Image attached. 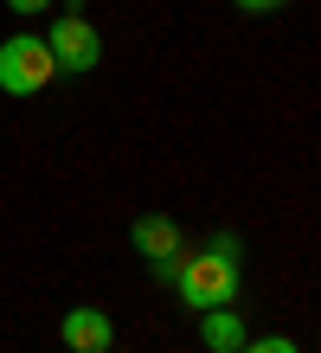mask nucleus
Masks as SVG:
<instances>
[{"mask_svg": "<svg viewBox=\"0 0 321 353\" xmlns=\"http://www.w3.org/2000/svg\"><path fill=\"white\" fill-rule=\"evenodd\" d=\"M7 7H13L19 19H32V13H52V7H58V0H7Z\"/></svg>", "mask_w": 321, "mask_h": 353, "instance_id": "nucleus-9", "label": "nucleus"}, {"mask_svg": "<svg viewBox=\"0 0 321 353\" xmlns=\"http://www.w3.org/2000/svg\"><path fill=\"white\" fill-rule=\"evenodd\" d=\"M174 289H180L186 308H231L244 296V270L219 251H186L174 270Z\"/></svg>", "mask_w": 321, "mask_h": 353, "instance_id": "nucleus-1", "label": "nucleus"}, {"mask_svg": "<svg viewBox=\"0 0 321 353\" xmlns=\"http://www.w3.org/2000/svg\"><path fill=\"white\" fill-rule=\"evenodd\" d=\"M200 341H206V353H238L251 341L238 302H231V308H200Z\"/></svg>", "mask_w": 321, "mask_h": 353, "instance_id": "nucleus-6", "label": "nucleus"}, {"mask_svg": "<svg viewBox=\"0 0 321 353\" xmlns=\"http://www.w3.org/2000/svg\"><path fill=\"white\" fill-rule=\"evenodd\" d=\"M52 77H58V65H52V46L39 32H13L0 46V90L7 97H39Z\"/></svg>", "mask_w": 321, "mask_h": 353, "instance_id": "nucleus-2", "label": "nucleus"}, {"mask_svg": "<svg viewBox=\"0 0 321 353\" xmlns=\"http://www.w3.org/2000/svg\"><path fill=\"white\" fill-rule=\"evenodd\" d=\"M128 244L148 257V270H155L161 283H174V270L186 257V238H180V225L167 219V212H142L135 225H128Z\"/></svg>", "mask_w": 321, "mask_h": 353, "instance_id": "nucleus-4", "label": "nucleus"}, {"mask_svg": "<svg viewBox=\"0 0 321 353\" xmlns=\"http://www.w3.org/2000/svg\"><path fill=\"white\" fill-rule=\"evenodd\" d=\"M46 46H52V65H58V71H71V77L97 71V58H103V39H97V26H90L84 13H71V7H58L52 32H46Z\"/></svg>", "mask_w": 321, "mask_h": 353, "instance_id": "nucleus-3", "label": "nucleus"}, {"mask_svg": "<svg viewBox=\"0 0 321 353\" xmlns=\"http://www.w3.org/2000/svg\"><path fill=\"white\" fill-rule=\"evenodd\" d=\"M244 13H276V7H289V0H238Z\"/></svg>", "mask_w": 321, "mask_h": 353, "instance_id": "nucleus-10", "label": "nucleus"}, {"mask_svg": "<svg viewBox=\"0 0 321 353\" xmlns=\"http://www.w3.org/2000/svg\"><path fill=\"white\" fill-rule=\"evenodd\" d=\"M238 353H295V341H289V334H257V341H244Z\"/></svg>", "mask_w": 321, "mask_h": 353, "instance_id": "nucleus-7", "label": "nucleus"}, {"mask_svg": "<svg viewBox=\"0 0 321 353\" xmlns=\"http://www.w3.org/2000/svg\"><path fill=\"white\" fill-rule=\"evenodd\" d=\"M206 251H219V257H231V263H238V257H244V244H238V238H231V232H219V238H212V244H206Z\"/></svg>", "mask_w": 321, "mask_h": 353, "instance_id": "nucleus-8", "label": "nucleus"}, {"mask_svg": "<svg viewBox=\"0 0 321 353\" xmlns=\"http://www.w3.org/2000/svg\"><path fill=\"white\" fill-rule=\"evenodd\" d=\"M110 353H116V347H110Z\"/></svg>", "mask_w": 321, "mask_h": 353, "instance_id": "nucleus-11", "label": "nucleus"}, {"mask_svg": "<svg viewBox=\"0 0 321 353\" xmlns=\"http://www.w3.org/2000/svg\"><path fill=\"white\" fill-rule=\"evenodd\" d=\"M58 334H64V353H110L116 347V321L103 315V308H71Z\"/></svg>", "mask_w": 321, "mask_h": 353, "instance_id": "nucleus-5", "label": "nucleus"}]
</instances>
